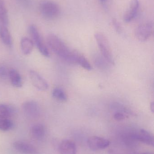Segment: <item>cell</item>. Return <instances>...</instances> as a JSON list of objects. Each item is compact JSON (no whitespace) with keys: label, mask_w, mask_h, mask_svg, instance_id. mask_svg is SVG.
<instances>
[{"label":"cell","mask_w":154,"mask_h":154,"mask_svg":"<svg viewBox=\"0 0 154 154\" xmlns=\"http://www.w3.org/2000/svg\"><path fill=\"white\" fill-rule=\"evenodd\" d=\"M47 43L52 50L66 62L73 63L74 50H71L57 35L50 34L47 36Z\"/></svg>","instance_id":"cell-1"},{"label":"cell","mask_w":154,"mask_h":154,"mask_svg":"<svg viewBox=\"0 0 154 154\" xmlns=\"http://www.w3.org/2000/svg\"><path fill=\"white\" fill-rule=\"evenodd\" d=\"M94 36L101 54L106 61L109 64L114 65V57L107 38L101 32H96Z\"/></svg>","instance_id":"cell-2"},{"label":"cell","mask_w":154,"mask_h":154,"mask_svg":"<svg viewBox=\"0 0 154 154\" xmlns=\"http://www.w3.org/2000/svg\"><path fill=\"white\" fill-rule=\"evenodd\" d=\"M41 14L48 20H54L59 17L61 9L58 4L52 1H43L39 7Z\"/></svg>","instance_id":"cell-3"},{"label":"cell","mask_w":154,"mask_h":154,"mask_svg":"<svg viewBox=\"0 0 154 154\" xmlns=\"http://www.w3.org/2000/svg\"><path fill=\"white\" fill-rule=\"evenodd\" d=\"M29 33L39 52L44 57H49L48 48L43 42V40L36 26L30 25L29 28Z\"/></svg>","instance_id":"cell-4"},{"label":"cell","mask_w":154,"mask_h":154,"mask_svg":"<svg viewBox=\"0 0 154 154\" xmlns=\"http://www.w3.org/2000/svg\"><path fill=\"white\" fill-rule=\"evenodd\" d=\"M153 30V24L152 22L146 23L141 24L136 29V37L140 41H146L152 34Z\"/></svg>","instance_id":"cell-5"},{"label":"cell","mask_w":154,"mask_h":154,"mask_svg":"<svg viewBox=\"0 0 154 154\" xmlns=\"http://www.w3.org/2000/svg\"><path fill=\"white\" fill-rule=\"evenodd\" d=\"M87 144L90 150L96 151L108 147L110 144V142L107 139L103 137L92 136L88 139Z\"/></svg>","instance_id":"cell-6"},{"label":"cell","mask_w":154,"mask_h":154,"mask_svg":"<svg viewBox=\"0 0 154 154\" xmlns=\"http://www.w3.org/2000/svg\"><path fill=\"white\" fill-rule=\"evenodd\" d=\"M30 75L32 83L35 88L42 91L48 89L49 88L48 82L39 73L34 70H31Z\"/></svg>","instance_id":"cell-7"},{"label":"cell","mask_w":154,"mask_h":154,"mask_svg":"<svg viewBox=\"0 0 154 154\" xmlns=\"http://www.w3.org/2000/svg\"><path fill=\"white\" fill-rule=\"evenodd\" d=\"M14 149L20 153L23 154H37L38 151L31 144L21 141H17L13 143Z\"/></svg>","instance_id":"cell-8"},{"label":"cell","mask_w":154,"mask_h":154,"mask_svg":"<svg viewBox=\"0 0 154 154\" xmlns=\"http://www.w3.org/2000/svg\"><path fill=\"white\" fill-rule=\"evenodd\" d=\"M22 108L25 114L32 117H37L40 113V109L39 104L32 100L24 102Z\"/></svg>","instance_id":"cell-9"},{"label":"cell","mask_w":154,"mask_h":154,"mask_svg":"<svg viewBox=\"0 0 154 154\" xmlns=\"http://www.w3.org/2000/svg\"><path fill=\"white\" fill-rule=\"evenodd\" d=\"M139 7V0H132L130 2L129 9L125 12L124 15L123 19L125 22H130L135 18Z\"/></svg>","instance_id":"cell-10"},{"label":"cell","mask_w":154,"mask_h":154,"mask_svg":"<svg viewBox=\"0 0 154 154\" xmlns=\"http://www.w3.org/2000/svg\"><path fill=\"white\" fill-rule=\"evenodd\" d=\"M59 152L60 154H76L77 149L74 141L69 139L63 140L59 146Z\"/></svg>","instance_id":"cell-11"},{"label":"cell","mask_w":154,"mask_h":154,"mask_svg":"<svg viewBox=\"0 0 154 154\" xmlns=\"http://www.w3.org/2000/svg\"><path fill=\"white\" fill-rule=\"evenodd\" d=\"M73 62L86 70H90L92 69L91 65L86 57L78 51L75 50L73 55Z\"/></svg>","instance_id":"cell-12"},{"label":"cell","mask_w":154,"mask_h":154,"mask_svg":"<svg viewBox=\"0 0 154 154\" xmlns=\"http://www.w3.org/2000/svg\"><path fill=\"white\" fill-rule=\"evenodd\" d=\"M45 127L41 124H36L32 127L30 131L31 136L34 140H41L45 135Z\"/></svg>","instance_id":"cell-13"},{"label":"cell","mask_w":154,"mask_h":154,"mask_svg":"<svg viewBox=\"0 0 154 154\" xmlns=\"http://www.w3.org/2000/svg\"><path fill=\"white\" fill-rule=\"evenodd\" d=\"M135 137L146 144L152 146H154L153 136L151 133L145 129H141Z\"/></svg>","instance_id":"cell-14"},{"label":"cell","mask_w":154,"mask_h":154,"mask_svg":"<svg viewBox=\"0 0 154 154\" xmlns=\"http://www.w3.org/2000/svg\"><path fill=\"white\" fill-rule=\"evenodd\" d=\"M33 47V42L30 39L27 37H24L21 40V49L24 55H30L32 51Z\"/></svg>","instance_id":"cell-15"},{"label":"cell","mask_w":154,"mask_h":154,"mask_svg":"<svg viewBox=\"0 0 154 154\" xmlns=\"http://www.w3.org/2000/svg\"><path fill=\"white\" fill-rule=\"evenodd\" d=\"M9 78L12 85L16 88H21L22 86L21 77L19 72L14 69H11L9 73Z\"/></svg>","instance_id":"cell-16"},{"label":"cell","mask_w":154,"mask_h":154,"mask_svg":"<svg viewBox=\"0 0 154 154\" xmlns=\"http://www.w3.org/2000/svg\"><path fill=\"white\" fill-rule=\"evenodd\" d=\"M13 107L6 104H0V119H8L14 113Z\"/></svg>","instance_id":"cell-17"},{"label":"cell","mask_w":154,"mask_h":154,"mask_svg":"<svg viewBox=\"0 0 154 154\" xmlns=\"http://www.w3.org/2000/svg\"><path fill=\"white\" fill-rule=\"evenodd\" d=\"M0 36L3 42L6 46L11 47L12 45V39L11 33L6 26L1 27L0 29Z\"/></svg>","instance_id":"cell-18"},{"label":"cell","mask_w":154,"mask_h":154,"mask_svg":"<svg viewBox=\"0 0 154 154\" xmlns=\"http://www.w3.org/2000/svg\"><path fill=\"white\" fill-rule=\"evenodd\" d=\"M0 22L5 26L9 23L7 10L3 0H0Z\"/></svg>","instance_id":"cell-19"},{"label":"cell","mask_w":154,"mask_h":154,"mask_svg":"<svg viewBox=\"0 0 154 154\" xmlns=\"http://www.w3.org/2000/svg\"><path fill=\"white\" fill-rule=\"evenodd\" d=\"M52 95L54 98L61 101H66L68 100V96L63 89L57 88L52 91Z\"/></svg>","instance_id":"cell-20"},{"label":"cell","mask_w":154,"mask_h":154,"mask_svg":"<svg viewBox=\"0 0 154 154\" xmlns=\"http://www.w3.org/2000/svg\"><path fill=\"white\" fill-rule=\"evenodd\" d=\"M13 126L12 122L9 119H0V130L7 131Z\"/></svg>","instance_id":"cell-21"},{"label":"cell","mask_w":154,"mask_h":154,"mask_svg":"<svg viewBox=\"0 0 154 154\" xmlns=\"http://www.w3.org/2000/svg\"><path fill=\"white\" fill-rule=\"evenodd\" d=\"M112 24L116 31L118 33H120L122 32V27L120 23L116 19L114 18L112 19Z\"/></svg>","instance_id":"cell-22"},{"label":"cell","mask_w":154,"mask_h":154,"mask_svg":"<svg viewBox=\"0 0 154 154\" xmlns=\"http://www.w3.org/2000/svg\"><path fill=\"white\" fill-rule=\"evenodd\" d=\"M127 118H128V116L122 112H117L114 115V118L117 121L124 120Z\"/></svg>","instance_id":"cell-23"},{"label":"cell","mask_w":154,"mask_h":154,"mask_svg":"<svg viewBox=\"0 0 154 154\" xmlns=\"http://www.w3.org/2000/svg\"><path fill=\"white\" fill-rule=\"evenodd\" d=\"M7 72L5 67L0 66V77L4 78L7 75Z\"/></svg>","instance_id":"cell-24"},{"label":"cell","mask_w":154,"mask_h":154,"mask_svg":"<svg viewBox=\"0 0 154 154\" xmlns=\"http://www.w3.org/2000/svg\"><path fill=\"white\" fill-rule=\"evenodd\" d=\"M151 106H150V108H151V110H152V112H154V103L153 102H152L151 104Z\"/></svg>","instance_id":"cell-25"},{"label":"cell","mask_w":154,"mask_h":154,"mask_svg":"<svg viewBox=\"0 0 154 154\" xmlns=\"http://www.w3.org/2000/svg\"><path fill=\"white\" fill-rule=\"evenodd\" d=\"M99 1H100V2H101L105 3V2H106L107 0H99Z\"/></svg>","instance_id":"cell-26"},{"label":"cell","mask_w":154,"mask_h":154,"mask_svg":"<svg viewBox=\"0 0 154 154\" xmlns=\"http://www.w3.org/2000/svg\"><path fill=\"white\" fill-rule=\"evenodd\" d=\"M150 154L146 153H141V154Z\"/></svg>","instance_id":"cell-27"}]
</instances>
